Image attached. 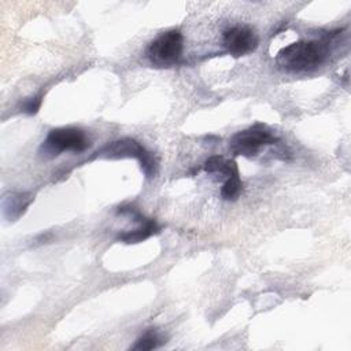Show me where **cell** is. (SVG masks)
Segmentation results:
<instances>
[{"label": "cell", "instance_id": "cell-1", "mask_svg": "<svg viewBox=\"0 0 351 351\" xmlns=\"http://www.w3.org/2000/svg\"><path fill=\"white\" fill-rule=\"evenodd\" d=\"M329 40H302L292 43L278 51L276 62L281 69L288 71L313 70L328 58Z\"/></svg>", "mask_w": 351, "mask_h": 351}, {"label": "cell", "instance_id": "cell-2", "mask_svg": "<svg viewBox=\"0 0 351 351\" xmlns=\"http://www.w3.org/2000/svg\"><path fill=\"white\" fill-rule=\"evenodd\" d=\"M93 158H106V159H119V158H136L140 162L143 173L151 178L156 174L158 160L156 158L145 149L137 140L130 137H123L115 141L108 143L103 148L95 152Z\"/></svg>", "mask_w": 351, "mask_h": 351}, {"label": "cell", "instance_id": "cell-3", "mask_svg": "<svg viewBox=\"0 0 351 351\" xmlns=\"http://www.w3.org/2000/svg\"><path fill=\"white\" fill-rule=\"evenodd\" d=\"M278 141V137L263 123H255L244 130L237 132L229 140V148L233 155L255 156L261 148L273 145Z\"/></svg>", "mask_w": 351, "mask_h": 351}, {"label": "cell", "instance_id": "cell-4", "mask_svg": "<svg viewBox=\"0 0 351 351\" xmlns=\"http://www.w3.org/2000/svg\"><path fill=\"white\" fill-rule=\"evenodd\" d=\"M90 145L85 132L78 128H56L49 130L43 141L40 154L44 156H56L64 151L82 152Z\"/></svg>", "mask_w": 351, "mask_h": 351}, {"label": "cell", "instance_id": "cell-5", "mask_svg": "<svg viewBox=\"0 0 351 351\" xmlns=\"http://www.w3.org/2000/svg\"><path fill=\"white\" fill-rule=\"evenodd\" d=\"M184 51V37L177 29L167 30L158 36L147 48V56L152 64L158 67H169L176 64Z\"/></svg>", "mask_w": 351, "mask_h": 351}, {"label": "cell", "instance_id": "cell-6", "mask_svg": "<svg viewBox=\"0 0 351 351\" xmlns=\"http://www.w3.org/2000/svg\"><path fill=\"white\" fill-rule=\"evenodd\" d=\"M258 34L250 26L236 25L223 32V45L236 58L252 52L258 47Z\"/></svg>", "mask_w": 351, "mask_h": 351}, {"label": "cell", "instance_id": "cell-7", "mask_svg": "<svg viewBox=\"0 0 351 351\" xmlns=\"http://www.w3.org/2000/svg\"><path fill=\"white\" fill-rule=\"evenodd\" d=\"M33 202V196L27 192H12L4 197L3 211L10 221L18 219L25 214L29 204Z\"/></svg>", "mask_w": 351, "mask_h": 351}, {"label": "cell", "instance_id": "cell-8", "mask_svg": "<svg viewBox=\"0 0 351 351\" xmlns=\"http://www.w3.org/2000/svg\"><path fill=\"white\" fill-rule=\"evenodd\" d=\"M158 232H159V226H158L156 221L152 219V218H144L141 221V225L137 229L119 233L117 240H121V241L128 243V244H132V243L134 244V243L144 241L145 239L151 237L152 234H155Z\"/></svg>", "mask_w": 351, "mask_h": 351}, {"label": "cell", "instance_id": "cell-9", "mask_svg": "<svg viewBox=\"0 0 351 351\" xmlns=\"http://www.w3.org/2000/svg\"><path fill=\"white\" fill-rule=\"evenodd\" d=\"M204 170L210 174H222L226 178L232 174L239 173L236 162L226 160L223 156L213 155L204 162Z\"/></svg>", "mask_w": 351, "mask_h": 351}, {"label": "cell", "instance_id": "cell-10", "mask_svg": "<svg viewBox=\"0 0 351 351\" xmlns=\"http://www.w3.org/2000/svg\"><path fill=\"white\" fill-rule=\"evenodd\" d=\"M243 191V182L240 180V174H232L226 178L221 188V196L223 200H236Z\"/></svg>", "mask_w": 351, "mask_h": 351}, {"label": "cell", "instance_id": "cell-11", "mask_svg": "<svg viewBox=\"0 0 351 351\" xmlns=\"http://www.w3.org/2000/svg\"><path fill=\"white\" fill-rule=\"evenodd\" d=\"M162 344V339L155 330H147L143 336H140L136 343L132 346V350H138V351H148L158 348Z\"/></svg>", "mask_w": 351, "mask_h": 351}, {"label": "cell", "instance_id": "cell-12", "mask_svg": "<svg viewBox=\"0 0 351 351\" xmlns=\"http://www.w3.org/2000/svg\"><path fill=\"white\" fill-rule=\"evenodd\" d=\"M41 103H43V95L40 93V95H36V96L27 99V100L23 103L22 110H23V112H26V114H29V115H34V114H37V111L40 110Z\"/></svg>", "mask_w": 351, "mask_h": 351}]
</instances>
